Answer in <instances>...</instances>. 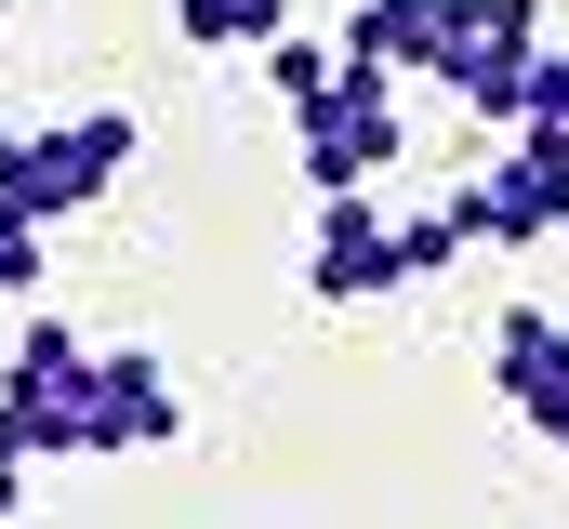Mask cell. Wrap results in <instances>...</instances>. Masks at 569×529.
Returning <instances> with one entry per match:
<instances>
[{
    "label": "cell",
    "instance_id": "obj_1",
    "mask_svg": "<svg viewBox=\"0 0 569 529\" xmlns=\"http://www.w3.org/2000/svg\"><path fill=\"white\" fill-rule=\"evenodd\" d=\"M0 437L27 463H93V345L67 318H27L0 358Z\"/></svg>",
    "mask_w": 569,
    "mask_h": 529
},
{
    "label": "cell",
    "instance_id": "obj_2",
    "mask_svg": "<svg viewBox=\"0 0 569 529\" xmlns=\"http://www.w3.org/2000/svg\"><path fill=\"white\" fill-rule=\"evenodd\" d=\"M291 146H305V186L318 199H345V186H371V172H398V80L385 67H331L305 107H291Z\"/></svg>",
    "mask_w": 569,
    "mask_h": 529
},
{
    "label": "cell",
    "instance_id": "obj_3",
    "mask_svg": "<svg viewBox=\"0 0 569 529\" xmlns=\"http://www.w3.org/2000/svg\"><path fill=\"white\" fill-rule=\"evenodd\" d=\"M146 132L120 107H93V120H53V132H13V159H0V199L27 212V226H53V212H93L120 172H133Z\"/></svg>",
    "mask_w": 569,
    "mask_h": 529
},
{
    "label": "cell",
    "instance_id": "obj_4",
    "mask_svg": "<svg viewBox=\"0 0 569 529\" xmlns=\"http://www.w3.org/2000/svg\"><path fill=\"white\" fill-rule=\"evenodd\" d=\"M450 212H463L477 252H543V239L569 226V146H557V132H517L490 172L450 186Z\"/></svg>",
    "mask_w": 569,
    "mask_h": 529
},
{
    "label": "cell",
    "instance_id": "obj_5",
    "mask_svg": "<svg viewBox=\"0 0 569 529\" xmlns=\"http://www.w3.org/2000/svg\"><path fill=\"white\" fill-rule=\"evenodd\" d=\"M305 291H318V305H385V291H398V226L371 212V186L318 199V239H305Z\"/></svg>",
    "mask_w": 569,
    "mask_h": 529
},
{
    "label": "cell",
    "instance_id": "obj_6",
    "mask_svg": "<svg viewBox=\"0 0 569 529\" xmlns=\"http://www.w3.org/2000/svg\"><path fill=\"white\" fill-rule=\"evenodd\" d=\"M490 371H503V397H517V423H530V437H557V463H569V318H543V305H503Z\"/></svg>",
    "mask_w": 569,
    "mask_h": 529
},
{
    "label": "cell",
    "instance_id": "obj_7",
    "mask_svg": "<svg viewBox=\"0 0 569 529\" xmlns=\"http://www.w3.org/2000/svg\"><path fill=\"white\" fill-rule=\"evenodd\" d=\"M186 437V397L159 358H93V463H120V450H172Z\"/></svg>",
    "mask_w": 569,
    "mask_h": 529
},
{
    "label": "cell",
    "instance_id": "obj_8",
    "mask_svg": "<svg viewBox=\"0 0 569 529\" xmlns=\"http://www.w3.org/2000/svg\"><path fill=\"white\" fill-rule=\"evenodd\" d=\"M437 40H450V0H358L345 13V67H385V80L398 67L437 80Z\"/></svg>",
    "mask_w": 569,
    "mask_h": 529
},
{
    "label": "cell",
    "instance_id": "obj_9",
    "mask_svg": "<svg viewBox=\"0 0 569 529\" xmlns=\"http://www.w3.org/2000/svg\"><path fill=\"white\" fill-rule=\"evenodd\" d=\"M279 27H291V0H172V40L212 53V67H226V53H266Z\"/></svg>",
    "mask_w": 569,
    "mask_h": 529
},
{
    "label": "cell",
    "instance_id": "obj_10",
    "mask_svg": "<svg viewBox=\"0 0 569 529\" xmlns=\"http://www.w3.org/2000/svg\"><path fill=\"white\" fill-rule=\"evenodd\" d=\"M0 291H13V305H27V291H40V226H27V212H13V199H0Z\"/></svg>",
    "mask_w": 569,
    "mask_h": 529
},
{
    "label": "cell",
    "instance_id": "obj_11",
    "mask_svg": "<svg viewBox=\"0 0 569 529\" xmlns=\"http://www.w3.org/2000/svg\"><path fill=\"white\" fill-rule=\"evenodd\" d=\"M517 132H557V146H569V53H543V80H530V120H517Z\"/></svg>",
    "mask_w": 569,
    "mask_h": 529
},
{
    "label": "cell",
    "instance_id": "obj_12",
    "mask_svg": "<svg viewBox=\"0 0 569 529\" xmlns=\"http://www.w3.org/2000/svg\"><path fill=\"white\" fill-rule=\"evenodd\" d=\"M13 503H27V450L0 437V529H13Z\"/></svg>",
    "mask_w": 569,
    "mask_h": 529
},
{
    "label": "cell",
    "instance_id": "obj_13",
    "mask_svg": "<svg viewBox=\"0 0 569 529\" xmlns=\"http://www.w3.org/2000/svg\"><path fill=\"white\" fill-rule=\"evenodd\" d=\"M0 159H13V120H0Z\"/></svg>",
    "mask_w": 569,
    "mask_h": 529
},
{
    "label": "cell",
    "instance_id": "obj_14",
    "mask_svg": "<svg viewBox=\"0 0 569 529\" xmlns=\"http://www.w3.org/2000/svg\"><path fill=\"white\" fill-rule=\"evenodd\" d=\"M0 13H13V0H0Z\"/></svg>",
    "mask_w": 569,
    "mask_h": 529
}]
</instances>
